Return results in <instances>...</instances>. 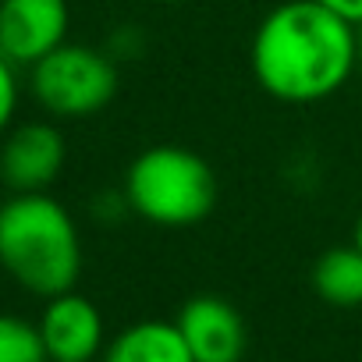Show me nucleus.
Masks as SVG:
<instances>
[{
    "mask_svg": "<svg viewBox=\"0 0 362 362\" xmlns=\"http://www.w3.org/2000/svg\"><path fill=\"white\" fill-rule=\"evenodd\" d=\"M174 323L196 362H242L249 348V327L242 313L221 295L189 298Z\"/></svg>",
    "mask_w": 362,
    "mask_h": 362,
    "instance_id": "6e6552de",
    "label": "nucleus"
},
{
    "mask_svg": "<svg viewBox=\"0 0 362 362\" xmlns=\"http://www.w3.org/2000/svg\"><path fill=\"white\" fill-rule=\"evenodd\" d=\"M68 0H0V57L15 68H33L68 43Z\"/></svg>",
    "mask_w": 362,
    "mask_h": 362,
    "instance_id": "423d86ee",
    "label": "nucleus"
},
{
    "mask_svg": "<svg viewBox=\"0 0 362 362\" xmlns=\"http://www.w3.org/2000/svg\"><path fill=\"white\" fill-rule=\"evenodd\" d=\"M309 281L313 291L334 309L362 305V252L355 249V242L323 249L313 263Z\"/></svg>",
    "mask_w": 362,
    "mask_h": 362,
    "instance_id": "9d476101",
    "label": "nucleus"
},
{
    "mask_svg": "<svg viewBox=\"0 0 362 362\" xmlns=\"http://www.w3.org/2000/svg\"><path fill=\"white\" fill-rule=\"evenodd\" d=\"M249 64L267 96L281 103H320L351 78L358 33L316 0H284L256 25Z\"/></svg>",
    "mask_w": 362,
    "mask_h": 362,
    "instance_id": "f257e3e1",
    "label": "nucleus"
},
{
    "mask_svg": "<svg viewBox=\"0 0 362 362\" xmlns=\"http://www.w3.org/2000/svg\"><path fill=\"white\" fill-rule=\"evenodd\" d=\"M0 362H50L40 327L33 320L0 313Z\"/></svg>",
    "mask_w": 362,
    "mask_h": 362,
    "instance_id": "9b49d317",
    "label": "nucleus"
},
{
    "mask_svg": "<svg viewBox=\"0 0 362 362\" xmlns=\"http://www.w3.org/2000/svg\"><path fill=\"white\" fill-rule=\"evenodd\" d=\"M100 362H196L177 323L167 320H139L124 330H117Z\"/></svg>",
    "mask_w": 362,
    "mask_h": 362,
    "instance_id": "1a4fd4ad",
    "label": "nucleus"
},
{
    "mask_svg": "<svg viewBox=\"0 0 362 362\" xmlns=\"http://www.w3.org/2000/svg\"><path fill=\"white\" fill-rule=\"evenodd\" d=\"M36 327H40L50 362H96L107 348L103 313L96 309L93 298L78 291L47 298Z\"/></svg>",
    "mask_w": 362,
    "mask_h": 362,
    "instance_id": "0eeeda50",
    "label": "nucleus"
},
{
    "mask_svg": "<svg viewBox=\"0 0 362 362\" xmlns=\"http://www.w3.org/2000/svg\"><path fill=\"white\" fill-rule=\"evenodd\" d=\"M18 96H22V86H18V68H15V64H8L4 57H0V139H4V135L15 128Z\"/></svg>",
    "mask_w": 362,
    "mask_h": 362,
    "instance_id": "f8f14e48",
    "label": "nucleus"
},
{
    "mask_svg": "<svg viewBox=\"0 0 362 362\" xmlns=\"http://www.w3.org/2000/svg\"><path fill=\"white\" fill-rule=\"evenodd\" d=\"M351 242H355V249L362 252V214L355 217V235H351Z\"/></svg>",
    "mask_w": 362,
    "mask_h": 362,
    "instance_id": "4468645a",
    "label": "nucleus"
},
{
    "mask_svg": "<svg viewBox=\"0 0 362 362\" xmlns=\"http://www.w3.org/2000/svg\"><path fill=\"white\" fill-rule=\"evenodd\" d=\"M0 270L36 298L75 291L82 277V235L68 206L50 192L0 203Z\"/></svg>",
    "mask_w": 362,
    "mask_h": 362,
    "instance_id": "f03ea898",
    "label": "nucleus"
},
{
    "mask_svg": "<svg viewBox=\"0 0 362 362\" xmlns=\"http://www.w3.org/2000/svg\"><path fill=\"white\" fill-rule=\"evenodd\" d=\"M29 93L50 117L86 121L117 96V64L89 43H64L29 68Z\"/></svg>",
    "mask_w": 362,
    "mask_h": 362,
    "instance_id": "20e7f679",
    "label": "nucleus"
},
{
    "mask_svg": "<svg viewBox=\"0 0 362 362\" xmlns=\"http://www.w3.org/2000/svg\"><path fill=\"white\" fill-rule=\"evenodd\" d=\"M68 160L64 135L54 121H22L0 139V181L11 196L47 192Z\"/></svg>",
    "mask_w": 362,
    "mask_h": 362,
    "instance_id": "39448f33",
    "label": "nucleus"
},
{
    "mask_svg": "<svg viewBox=\"0 0 362 362\" xmlns=\"http://www.w3.org/2000/svg\"><path fill=\"white\" fill-rule=\"evenodd\" d=\"M153 4H181V0H153Z\"/></svg>",
    "mask_w": 362,
    "mask_h": 362,
    "instance_id": "dca6fc26",
    "label": "nucleus"
},
{
    "mask_svg": "<svg viewBox=\"0 0 362 362\" xmlns=\"http://www.w3.org/2000/svg\"><path fill=\"white\" fill-rule=\"evenodd\" d=\"M355 33H358V64H362V25H355Z\"/></svg>",
    "mask_w": 362,
    "mask_h": 362,
    "instance_id": "2eb2a0df",
    "label": "nucleus"
},
{
    "mask_svg": "<svg viewBox=\"0 0 362 362\" xmlns=\"http://www.w3.org/2000/svg\"><path fill=\"white\" fill-rule=\"evenodd\" d=\"M124 206L156 228H196L221 196L214 167L185 146H149L124 170Z\"/></svg>",
    "mask_w": 362,
    "mask_h": 362,
    "instance_id": "7ed1b4c3",
    "label": "nucleus"
},
{
    "mask_svg": "<svg viewBox=\"0 0 362 362\" xmlns=\"http://www.w3.org/2000/svg\"><path fill=\"white\" fill-rule=\"evenodd\" d=\"M316 4H323L327 11L341 15L351 25H362V0H316Z\"/></svg>",
    "mask_w": 362,
    "mask_h": 362,
    "instance_id": "ddd939ff",
    "label": "nucleus"
}]
</instances>
